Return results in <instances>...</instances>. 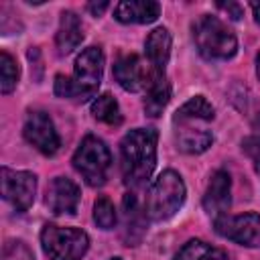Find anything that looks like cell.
Wrapping results in <instances>:
<instances>
[{
  "label": "cell",
  "mask_w": 260,
  "mask_h": 260,
  "mask_svg": "<svg viewBox=\"0 0 260 260\" xmlns=\"http://www.w3.org/2000/svg\"><path fill=\"white\" fill-rule=\"evenodd\" d=\"M156 140L154 128H134L124 134L120 142V169L122 179L130 189H140L152 177L156 167Z\"/></svg>",
  "instance_id": "obj_1"
},
{
  "label": "cell",
  "mask_w": 260,
  "mask_h": 260,
  "mask_svg": "<svg viewBox=\"0 0 260 260\" xmlns=\"http://www.w3.org/2000/svg\"><path fill=\"white\" fill-rule=\"evenodd\" d=\"M104 75V53L100 47L83 49L73 65V75H57L55 77V95L73 102H87L89 98H98V87Z\"/></svg>",
  "instance_id": "obj_2"
},
{
  "label": "cell",
  "mask_w": 260,
  "mask_h": 260,
  "mask_svg": "<svg viewBox=\"0 0 260 260\" xmlns=\"http://www.w3.org/2000/svg\"><path fill=\"white\" fill-rule=\"evenodd\" d=\"M193 41L197 51L209 61L232 59L238 51V39L234 30L211 14H201L193 22Z\"/></svg>",
  "instance_id": "obj_3"
},
{
  "label": "cell",
  "mask_w": 260,
  "mask_h": 260,
  "mask_svg": "<svg viewBox=\"0 0 260 260\" xmlns=\"http://www.w3.org/2000/svg\"><path fill=\"white\" fill-rule=\"evenodd\" d=\"M185 195H187V189H185L183 177L173 169L162 171L146 193L144 209H146L148 219L165 221L173 217L183 207Z\"/></svg>",
  "instance_id": "obj_4"
},
{
  "label": "cell",
  "mask_w": 260,
  "mask_h": 260,
  "mask_svg": "<svg viewBox=\"0 0 260 260\" xmlns=\"http://www.w3.org/2000/svg\"><path fill=\"white\" fill-rule=\"evenodd\" d=\"M71 162L89 187H102L110 177L112 152L102 138L87 134L79 142Z\"/></svg>",
  "instance_id": "obj_5"
},
{
  "label": "cell",
  "mask_w": 260,
  "mask_h": 260,
  "mask_svg": "<svg viewBox=\"0 0 260 260\" xmlns=\"http://www.w3.org/2000/svg\"><path fill=\"white\" fill-rule=\"evenodd\" d=\"M41 246L49 260H81L89 248V236L79 228H61L45 223Z\"/></svg>",
  "instance_id": "obj_6"
},
{
  "label": "cell",
  "mask_w": 260,
  "mask_h": 260,
  "mask_svg": "<svg viewBox=\"0 0 260 260\" xmlns=\"http://www.w3.org/2000/svg\"><path fill=\"white\" fill-rule=\"evenodd\" d=\"M213 230L217 236L232 240L246 248L260 246V213L246 211L240 215H219L213 219Z\"/></svg>",
  "instance_id": "obj_7"
},
{
  "label": "cell",
  "mask_w": 260,
  "mask_h": 260,
  "mask_svg": "<svg viewBox=\"0 0 260 260\" xmlns=\"http://www.w3.org/2000/svg\"><path fill=\"white\" fill-rule=\"evenodd\" d=\"M22 134L24 140L45 156H53L61 148V138L55 130V124L51 116L43 110H30L26 114Z\"/></svg>",
  "instance_id": "obj_8"
},
{
  "label": "cell",
  "mask_w": 260,
  "mask_h": 260,
  "mask_svg": "<svg viewBox=\"0 0 260 260\" xmlns=\"http://www.w3.org/2000/svg\"><path fill=\"white\" fill-rule=\"evenodd\" d=\"M2 197L18 211L24 213L35 201L37 195V177L30 171H16L2 167Z\"/></svg>",
  "instance_id": "obj_9"
},
{
  "label": "cell",
  "mask_w": 260,
  "mask_h": 260,
  "mask_svg": "<svg viewBox=\"0 0 260 260\" xmlns=\"http://www.w3.org/2000/svg\"><path fill=\"white\" fill-rule=\"evenodd\" d=\"M114 79L118 81V85L126 91H146V87L150 85L152 77L158 75L152 71V67L148 65V61H144L140 55L136 53H128V55H120L114 63Z\"/></svg>",
  "instance_id": "obj_10"
},
{
  "label": "cell",
  "mask_w": 260,
  "mask_h": 260,
  "mask_svg": "<svg viewBox=\"0 0 260 260\" xmlns=\"http://www.w3.org/2000/svg\"><path fill=\"white\" fill-rule=\"evenodd\" d=\"M79 201H81V191L71 179L55 177L49 183L45 203H47L51 213H55V215H75L77 207H79Z\"/></svg>",
  "instance_id": "obj_11"
},
{
  "label": "cell",
  "mask_w": 260,
  "mask_h": 260,
  "mask_svg": "<svg viewBox=\"0 0 260 260\" xmlns=\"http://www.w3.org/2000/svg\"><path fill=\"white\" fill-rule=\"evenodd\" d=\"M175 124V142L177 148L185 154H201L213 144V132L207 130L201 124L207 122H197V120H173Z\"/></svg>",
  "instance_id": "obj_12"
},
{
  "label": "cell",
  "mask_w": 260,
  "mask_h": 260,
  "mask_svg": "<svg viewBox=\"0 0 260 260\" xmlns=\"http://www.w3.org/2000/svg\"><path fill=\"white\" fill-rule=\"evenodd\" d=\"M232 205V179L230 173L219 169L211 175L205 195H203V209L213 219L219 215H225Z\"/></svg>",
  "instance_id": "obj_13"
},
{
  "label": "cell",
  "mask_w": 260,
  "mask_h": 260,
  "mask_svg": "<svg viewBox=\"0 0 260 260\" xmlns=\"http://www.w3.org/2000/svg\"><path fill=\"white\" fill-rule=\"evenodd\" d=\"M146 209L140 207L134 193H126L122 199V240L126 246H138L146 234Z\"/></svg>",
  "instance_id": "obj_14"
},
{
  "label": "cell",
  "mask_w": 260,
  "mask_h": 260,
  "mask_svg": "<svg viewBox=\"0 0 260 260\" xmlns=\"http://www.w3.org/2000/svg\"><path fill=\"white\" fill-rule=\"evenodd\" d=\"M160 16V4L152 0H122L114 8V18L122 24H148Z\"/></svg>",
  "instance_id": "obj_15"
},
{
  "label": "cell",
  "mask_w": 260,
  "mask_h": 260,
  "mask_svg": "<svg viewBox=\"0 0 260 260\" xmlns=\"http://www.w3.org/2000/svg\"><path fill=\"white\" fill-rule=\"evenodd\" d=\"M171 45H173L171 32L165 26H156L154 30H150L146 41H144L146 61L152 67V71L158 75L165 73V69H167V63L171 59Z\"/></svg>",
  "instance_id": "obj_16"
},
{
  "label": "cell",
  "mask_w": 260,
  "mask_h": 260,
  "mask_svg": "<svg viewBox=\"0 0 260 260\" xmlns=\"http://www.w3.org/2000/svg\"><path fill=\"white\" fill-rule=\"evenodd\" d=\"M81 41H83V26H81L79 16L71 10H63L61 18H59V28L55 35L57 53L69 55L81 45Z\"/></svg>",
  "instance_id": "obj_17"
},
{
  "label": "cell",
  "mask_w": 260,
  "mask_h": 260,
  "mask_svg": "<svg viewBox=\"0 0 260 260\" xmlns=\"http://www.w3.org/2000/svg\"><path fill=\"white\" fill-rule=\"evenodd\" d=\"M171 100V83L165 73L154 75L150 85L146 87V98H144V112L150 118H158L162 110L167 108Z\"/></svg>",
  "instance_id": "obj_18"
},
{
  "label": "cell",
  "mask_w": 260,
  "mask_h": 260,
  "mask_svg": "<svg viewBox=\"0 0 260 260\" xmlns=\"http://www.w3.org/2000/svg\"><path fill=\"white\" fill-rule=\"evenodd\" d=\"M173 260H230V256L225 250L211 246L203 240H189L179 248Z\"/></svg>",
  "instance_id": "obj_19"
},
{
  "label": "cell",
  "mask_w": 260,
  "mask_h": 260,
  "mask_svg": "<svg viewBox=\"0 0 260 260\" xmlns=\"http://www.w3.org/2000/svg\"><path fill=\"white\" fill-rule=\"evenodd\" d=\"M215 118V108L205 95H193L187 100L173 116V120H197V122H211Z\"/></svg>",
  "instance_id": "obj_20"
},
{
  "label": "cell",
  "mask_w": 260,
  "mask_h": 260,
  "mask_svg": "<svg viewBox=\"0 0 260 260\" xmlns=\"http://www.w3.org/2000/svg\"><path fill=\"white\" fill-rule=\"evenodd\" d=\"M91 116L110 126L122 124V112L112 93H102L91 102Z\"/></svg>",
  "instance_id": "obj_21"
},
{
  "label": "cell",
  "mask_w": 260,
  "mask_h": 260,
  "mask_svg": "<svg viewBox=\"0 0 260 260\" xmlns=\"http://www.w3.org/2000/svg\"><path fill=\"white\" fill-rule=\"evenodd\" d=\"M18 77H20V71H18L16 59L8 51H2L0 53V91L4 95L12 93L18 85Z\"/></svg>",
  "instance_id": "obj_22"
},
{
  "label": "cell",
  "mask_w": 260,
  "mask_h": 260,
  "mask_svg": "<svg viewBox=\"0 0 260 260\" xmlns=\"http://www.w3.org/2000/svg\"><path fill=\"white\" fill-rule=\"evenodd\" d=\"M93 221L102 230H112L116 225L118 211H116V207H114V203H112L110 197L102 195V197L95 199V203H93Z\"/></svg>",
  "instance_id": "obj_23"
},
{
  "label": "cell",
  "mask_w": 260,
  "mask_h": 260,
  "mask_svg": "<svg viewBox=\"0 0 260 260\" xmlns=\"http://www.w3.org/2000/svg\"><path fill=\"white\" fill-rule=\"evenodd\" d=\"M242 150L250 156L252 165H254V171L260 179V134H252L248 138L242 140Z\"/></svg>",
  "instance_id": "obj_24"
},
{
  "label": "cell",
  "mask_w": 260,
  "mask_h": 260,
  "mask_svg": "<svg viewBox=\"0 0 260 260\" xmlns=\"http://www.w3.org/2000/svg\"><path fill=\"white\" fill-rule=\"evenodd\" d=\"M108 6H110L108 2H100V4H95V2H89V4H87V10H89L93 16H100V14H102V12H104Z\"/></svg>",
  "instance_id": "obj_25"
},
{
  "label": "cell",
  "mask_w": 260,
  "mask_h": 260,
  "mask_svg": "<svg viewBox=\"0 0 260 260\" xmlns=\"http://www.w3.org/2000/svg\"><path fill=\"white\" fill-rule=\"evenodd\" d=\"M219 8H225L228 12H232V18H234V20L242 18V10H240L238 4H219Z\"/></svg>",
  "instance_id": "obj_26"
},
{
  "label": "cell",
  "mask_w": 260,
  "mask_h": 260,
  "mask_svg": "<svg viewBox=\"0 0 260 260\" xmlns=\"http://www.w3.org/2000/svg\"><path fill=\"white\" fill-rule=\"evenodd\" d=\"M252 6V12H254V18H256V22L260 24V2H254V4H250Z\"/></svg>",
  "instance_id": "obj_27"
},
{
  "label": "cell",
  "mask_w": 260,
  "mask_h": 260,
  "mask_svg": "<svg viewBox=\"0 0 260 260\" xmlns=\"http://www.w3.org/2000/svg\"><path fill=\"white\" fill-rule=\"evenodd\" d=\"M256 75L260 77V53L256 55Z\"/></svg>",
  "instance_id": "obj_28"
},
{
  "label": "cell",
  "mask_w": 260,
  "mask_h": 260,
  "mask_svg": "<svg viewBox=\"0 0 260 260\" xmlns=\"http://www.w3.org/2000/svg\"><path fill=\"white\" fill-rule=\"evenodd\" d=\"M110 260H122V258H120V256H114V258H110Z\"/></svg>",
  "instance_id": "obj_29"
}]
</instances>
